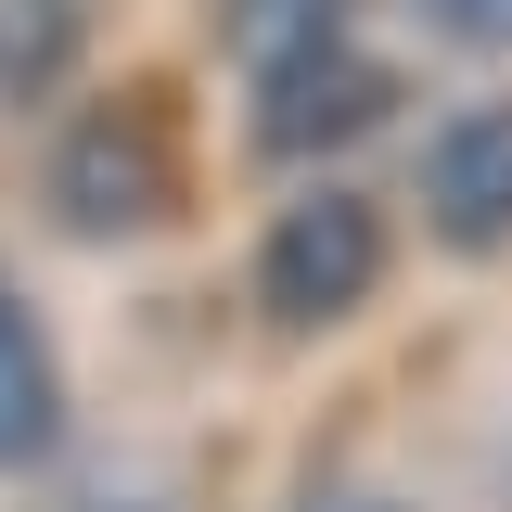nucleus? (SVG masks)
I'll return each instance as SVG.
<instances>
[{
  "label": "nucleus",
  "mask_w": 512,
  "mask_h": 512,
  "mask_svg": "<svg viewBox=\"0 0 512 512\" xmlns=\"http://www.w3.org/2000/svg\"><path fill=\"white\" fill-rule=\"evenodd\" d=\"M167 192H180V128H167L154 90H103V103L64 116V141H52V218L64 231L128 244V231L167 218Z\"/></svg>",
  "instance_id": "obj_1"
},
{
  "label": "nucleus",
  "mask_w": 512,
  "mask_h": 512,
  "mask_svg": "<svg viewBox=\"0 0 512 512\" xmlns=\"http://www.w3.org/2000/svg\"><path fill=\"white\" fill-rule=\"evenodd\" d=\"M384 256H397V231H384L372 192H295L256 231V308L282 333H333L384 295Z\"/></svg>",
  "instance_id": "obj_2"
},
{
  "label": "nucleus",
  "mask_w": 512,
  "mask_h": 512,
  "mask_svg": "<svg viewBox=\"0 0 512 512\" xmlns=\"http://www.w3.org/2000/svg\"><path fill=\"white\" fill-rule=\"evenodd\" d=\"M384 116H397V64H384V52H359V39L282 52V64H256V90H244V128H256V154H269V167L359 154Z\"/></svg>",
  "instance_id": "obj_3"
},
{
  "label": "nucleus",
  "mask_w": 512,
  "mask_h": 512,
  "mask_svg": "<svg viewBox=\"0 0 512 512\" xmlns=\"http://www.w3.org/2000/svg\"><path fill=\"white\" fill-rule=\"evenodd\" d=\"M423 231L448 256H500L512 244V90L436 116V141H423Z\"/></svg>",
  "instance_id": "obj_4"
},
{
  "label": "nucleus",
  "mask_w": 512,
  "mask_h": 512,
  "mask_svg": "<svg viewBox=\"0 0 512 512\" xmlns=\"http://www.w3.org/2000/svg\"><path fill=\"white\" fill-rule=\"evenodd\" d=\"M64 436V372H52V333L39 308L13 295V269H0V461H39Z\"/></svg>",
  "instance_id": "obj_5"
},
{
  "label": "nucleus",
  "mask_w": 512,
  "mask_h": 512,
  "mask_svg": "<svg viewBox=\"0 0 512 512\" xmlns=\"http://www.w3.org/2000/svg\"><path fill=\"white\" fill-rule=\"evenodd\" d=\"M346 13H359V0H205V26L244 52V77H256V64H282V52L346 39Z\"/></svg>",
  "instance_id": "obj_6"
},
{
  "label": "nucleus",
  "mask_w": 512,
  "mask_h": 512,
  "mask_svg": "<svg viewBox=\"0 0 512 512\" xmlns=\"http://www.w3.org/2000/svg\"><path fill=\"white\" fill-rule=\"evenodd\" d=\"M77 52V0H0V90H52V64Z\"/></svg>",
  "instance_id": "obj_7"
},
{
  "label": "nucleus",
  "mask_w": 512,
  "mask_h": 512,
  "mask_svg": "<svg viewBox=\"0 0 512 512\" xmlns=\"http://www.w3.org/2000/svg\"><path fill=\"white\" fill-rule=\"evenodd\" d=\"M436 39H461V52H512V0H410Z\"/></svg>",
  "instance_id": "obj_8"
},
{
  "label": "nucleus",
  "mask_w": 512,
  "mask_h": 512,
  "mask_svg": "<svg viewBox=\"0 0 512 512\" xmlns=\"http://www.w3.org/2000/svg\"><path fill=\"white\" fill-rule=\"evenodd\" d=\"M308 512H397V500H384V487H320Z\"/></svg>",
  "instance_id": "obj_9"
}]
</instances>
